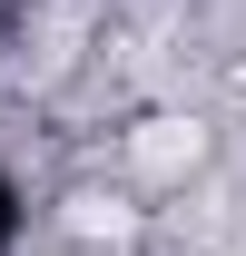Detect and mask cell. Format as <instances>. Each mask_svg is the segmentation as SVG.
<instances>
[{"label": "cell", "mask_w": 246, "mask_h": 256, "mask_svg": "<svg viewBox=\"0 0 246 256\" xmlns=\"http://www.w3.org/2000/svg\"><path fill=\"white\" fill-rule=\"evenodd\" d=\"M138 158H148L158 178H168V168H187V158H197V128H187V118H158L148 138H138Z\"/></svg>", "instance_id": "1"}]
</instances>
